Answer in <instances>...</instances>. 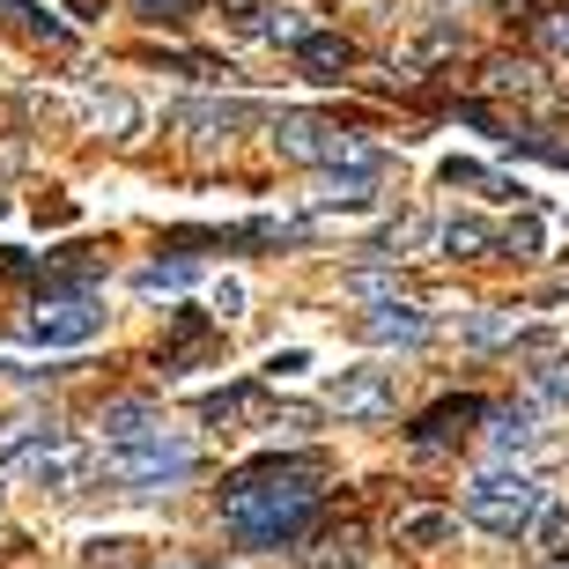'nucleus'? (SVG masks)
I'll return each instance as SVG.
<instances>
[{"instance_id": "1", "label": "nucleus", "mask_w": 569, "mask_h": 569, "mask_svg": "<svg viewBox=\"0 0 569 569\" xmlns=\"http://www.w3.org/2000/svg\"><path fill=\"white\" fill-rule=\"evenodd\" d=\"M318 481H326L318 451H289V459L274 451V459H259L222 481V526L244 548H296L318 526Z\"/></svg>"}, {"instance_id": "2", "label": "nucleus", "mask_w": 569, "mask_h": 569, "mask_svg": "<svg viewBox=\"0 0 569 569\" xmlns=\"http://www.w3.org/2000/svg\"><path fill=\"white\" fill-rule=\"evenodd\" d=\"M192 473H200V459L170 429L148 443H111L104 451V488H119V496H163V488H186Z\"/></svg>"}, {"instance_id": "3", "label": "nucleus", "mask_w": 569, "mask_h": 569, "mask_svg": "<svg viewBox=\"0 0 569 569\" xmlns=\"http://www.w3.org/2000/svg\"><path fill=\"white\" fill-rule=\"evenodd\" d=\"M540 503H548V481H532L526 466L518 473H481V481L466 488V526L496 532V540H526Z\"/></svg>"}, {"instance_id": "4", "label": "nucleus", "mask_w": 569, "mask_h": 569, "mask_svg": "<svg viewBox=\"0 0 569 569\" xmlns=\"http://www.w3.org/2000/svg\"><path fill=\"white\" fill-rule=\"evenodd\" d=\"M267 127H274V156L281 163L333 170V163H356L362 156L356 133H340L333 119H311V111H267Z\"/></svg>"}, {"instance_id": "5", "label": "nucleus", "mask_w": 569, "mask_h": 569, "mask_svg": "<svg viewBox=\"0 0 569 569\" xmlns=\"http://www.w3.org/2000/svg\"><path fill=\"white\" fill-rule=\"evenodd\" d=\"M89 466H97V451H89L82 437H74V429H44V437H30L16 451V459H8V473H16V481H30V488H74L89 473Z\"/></svg>"}, {"instance_id": "6", "label": "nucleus", "mask_w": 569, "mask_h": 569, "mask_svg": "<svg viewBox=\"0 0 569 569\" xmlns=\"http://www.w3.org/2000/svg\"><path fill=\"white\" fill-rule=\"evenodd\" d=\"M104 333V296H38V311H30V340L38 348H89V340Z\"/></svg>"}, {"instance_id": "7", "label": "nucleus", "mask_w": 569, "mask_h": 569, "mask_svg": "<svg viewBox=\"0 0 569 569\" xmlns=\"http://www.w3.org/2000/svg\"><path fill=\"white\" fill-rule=\"evenodd\" d=\"M326 407H333L340 422H385L392 407H400V378L378 370V362H362V370H340L326 385Z\"/></svg>"}, {"instance_id": "8", "label": "nucleus", "mask_w": 569, "mask_h": 569, "mask_svg": "<svg viewBox=\"0 0 569 569\" xmlns=\"http://www.w3.org/2000/svg\"><path fill=\"white\" fill-rule=\"evenodd\" d=\"M481 415H488V400L481 392H451V400H437L429 415H415V451H443V443H459V437H473L481 429Z\"/></svg>"}, {"instance_id": "9", "label": "nucleus", "mask_w": 569, "mask_h": 569, "mask_svg": "<svg viewBox=\"0 0 569 569\" xmlns=\"http://www.w3.org/2000/svg\"><path fill=\"white\" fill-rule=\"evenodd\" d=\"M356 333L370 340V348H422V340L437 333V318H429L422 303H400V296H392V303H370V311H362Z\"/></svg>"}, {"instance_id": "10", "label": "nucleus", "mask_w": 569, "mask_h": 569, "mask_svg": "<svg viewBox=\"0 0 569 569\" xmlns=\"http://www.w3.org/2000/svg\"><path fill=\"white\" fill-rule=\"evenodd\" d=\"M252 119H267V104H214V97H192V104L170 111V127L192 133V141H230V133H244Z\"/></svg>"}, {"instance_id": "11", "label": "nucleus", "mask_w": 569, "mask_h": 569, "mask_svg": "<svg viewBox=\"0 0 569 569\" xmlns=\"http://www.w3.org/2000/svg\"><path fill=\"white\" fill-rule=\"evenodd\" d=\"M97 429H104V451L111 443H148V437H163V407L156 400H111L104 415H97Z\"/></svg>"}, {"instance_id": "12", "label": "nucleus", "mask_w": 569, "mask_h": 569, "mask_svg": "<svg viewBox=\"0 0 569 569\" xmlns=\"http://www.w3.org/2000/svg\"><path fill=\"white\" fill-rule=\"evenodd\" d=\"M289 52H296V67H303L311 82H340V74L356 67V52H348V38H340V30H303Z\"/></svg>"}, {"instance_id": "13", "label": "nucleus", "mask_w": 569, "mask_h": 569, "mask_svg": "<svg viewBox=\"0 0 569 569\" xmlns=\"http://www.w3.org/2000/svg\"><path fill=\"white\" fill-rule=\"evenodd\" d=\"M422 244H437V222H429L422 208H407V214H392V222H385L362 252H370V259H415Z\"/></svg>"}, {"instance_id": "14", "label": "nucleus", "mask_w": 569, "mask_h": 569, "mask_svg": "<svg viewBox=\"0 0 569 569\" xmlns=\"http://www.w3.org/2000/svg\"><path fill=\"white\" fill-rule=\"evenodd\" d=\"M459 52V22H429L422 38H407L400 52H392V74H422V67H443Z\"/></svg>"}, {"instance_id": "15", "label": "nucleus", "mask_w": 569, "mask_h": 569, "mask_svg": "<svg viewBox=\"0 0 569 569\" xmlns=\"http://www.w3.org/2000/svg\"><path fill=\"white\" fill-rule=\"evenodd\" d=\"M481 422H488V451H496V459H526L532 443H540L532 407H503V415H481Z\"/></svg>"}, {"instance_id": "16", "label": "nucleus", "mask_w": 569, "mask_h": 569, "mask_svg": "<svg viewBox=\"0 0 569 569\" xmlns=\"http://www.w3.org/2000/svg\"><path fill=\"white\" fill-rule=\"evenodd\" d=\"M222 348V333H214L200 311H178V333L163 340V370H186V362H200V356H214Z\"/></svg>"}, {"instance_id": "17", "label": "nucleus", "mask_w": 569, "mask_h": 569, "mask_svg": "<svg viewBox=\"0 0 569 569\" xmlns=\"http://www.w3.org/2000/svg\"><path fill=\"white\" fill-rule=\"evenodd\" d=\"M437 244H443V259H488L496 252V222H481V214H451V222H437Z\"/></svg>"}, {"instance_id": "18", "label": "nucleus", "mask_w": 569, "mask_h": 569, "mask_svg": "<svg viewBox=\"0 0 569 569\" xmlns=\"http://www.w3.org/2000/svg\"><path fill=\"white\" fill-rule=\"evenodd\" d=\"M496 259H548V222H540V208H526L510 230H496Z\"/></svg>"}, {"instance_id": "19", "label": "nucleus", "mask_w": 569, "mask_h": 569, "mask_svg": "<svg viewBox=\"0 0 569 569\" xmlns=\"http://www.w3.org/2000/svg\"><path fill=\"white\" fill-rule=\"evenodd\" d=\"M192 281H200V259H192V252H170V259H156V267H141V274H133V289H141V296H178V289H192Z\"/></svg>"}, {"instance_id": "20", "label": "nucleus", "mask_w": 569, "mask_h": 569, "mask_svg": "<svg viewBox=\"0 0 569 569\" xmlns=\"http://www.w3.org/2000/svg\"><path fill=\"white\" fill-rule=\"evenodd\" d=\"M443 186H473V192H488V200H518V192H526V186H510L503 170L466 163V156H443Z\"/></svg>"}, {"instance_id": "21", "label": "nucleus", "mask_w": 569, "mask_h": 569, "mask_svg": "<svg viewBox=\"0 0 569 569\" xmlns=\"http://www.w3.org/2000/svg\"><path fill=\"white\" fill-rule=\"evenodd\" d=\"M89 119H97L111 141H141V104L119 97V89H111V97H89Z\"/></svg>"}, {"instance_id": "22", "label": "nucleus", "mask_w": 569, "mask_h": 569, "mask_svg": "<svg viewBox=\"0 0 569 569\" xmlns=\"http://www.w3.org/2000/svg\"><path fill=\"white\" fill-rule=\"evenodd\" d=\"M252 407H259V385H222V392L200 400V422L222 429V422H237V415H252Z\"/></svg>"}, {"instance_id": "23", "label": "nucleus", "mask_w": 569, "mask_h": 569, "mask_svg": "<svg viewBox=\"0 0 569 569\" xmlns=\"http://www.w3.org/2000/svg\"><path fill=\"white\" fill-rule=\"evenodd\" d=\"M0 16L16 22V30H30V38H44V44H67V38H74L67 22H52V16H44L38 0H0Z\"/></svg>"}, {"instance_id": "24", "label": "nucleus", "mask_w": 569, "mask_h": 569, "mask_svg": "<svg viewBox=\"0 0 569 569\" xmlns=\"http://www.w3.org/2000/svg\"><path fill=\"white\" fill-rule=\"evenodd\" d=\"M526 385H532V400H540V407H569V356H540Z\"/></svg>"}, {"instance_id": "25", "label": "nucleus", "mask_w": 569, "mask_h": 569, "mask_svg": "<svg viewBox=\"0 0 569 569\" xmlns=\"http://www.w3.org/2000/svg\"><path fill=\"white\" fill-rule=\"evenodd\" d=\"M532 540H540V555H562V540H569V503H562V496H548V503H540V510H532Z\"/></svg>"}, {"instance_id": "26", "label": "nucleus", "mask_w": 569, "mask_h": 569, "mask_svg": "<svg viewBox=\"0 0 569 569\" xmlns=\"http://www.w3.org/2000/svg\"><path fill=\"white\" fill-rule=\"evenodd\" d=\"M451 540V510H407L400 518V548H437Z\"/></svg>"}, {"instance_id": "27", "label": "nucleus", "mask_w": 569, "mask_h": 569, "mask_svg": "<svg viewBox=\"0 0 569 569\" xmlns=\"http://www.w3.org/2000/svg\"><path fill=\"white\" fill-rule=\"evenodd\" d=\"M488 89H503V97H540V74H532L526 60L496 52V60H488Z\"/></svg>"}, {"instance_id": "28", "label": "nucleus", "mask_w": 569, "mask_h": 569, "mask_svg": "<svg viewBox=\"0 0 569 569\" xmlns=\"http://www.w3.org/2000/svg\"><path fill=\"white\" fill-rule=\"evenodd\" d=\"M459 333L473 340V348H503V340H518V318H510V311H473Z\"/></svg>"}, {"instance_id": "29", "label": "nucleus", "mask_w": 569, "mask_h": 569, "mask_svg": "<svg viewBox=\"0 0 569 569\" xmlns=\"http://www.w3.org/2000/svg\"><path fill=\"white\" fill-rule=\"evenodd\" d=\"M303 30H311L303 8H259V38H267V44H296Z\"/></svg>"}, {"instance_id": "30", "label": "nucleus", "mask_w": 569, "mask_h": 569, "mask_svg": "<svg viewBox=\"0 0 569 569\" xmlns=\"http://www.w3.org/2000/svg\"><path fill=\"white\" fill-rule=\"evenodd\" d=\"M44 429H52V422H44V415H30V407H22V415H8V422H0V466L16 459L30 437H44Z\"/></svg>"}, {"instance_id": "31", "label": "nucleus", "mask_w": 569, "mask_h": 569, "mask_svg": "<svg viewBox=\"0 0 569 569\" xmlns=\"http://www.w3.org/2000/svg\"><path fill=\"white\" fill-rule=\"evenodd\" d=\"M532 30H540V44H548L555 60L569 67V8H548V16H532Z\"/></svg>"}, {"instance_id": "32", "label": "nucleus", "mask_w": 569, "mask_h": 569, "mask_svg": "<svg viewBox=\"0 0 569 569\" xmlns=\"http://www.w3.org/2000/svg\"><path fill=\"white\" fill-rule=\"evenodd\" d=\"M318 429V407H274L267 415V437H311Z\"/></svg>"}, {"instance_id": "33", "label": "nucleus", "mask_w": 569, "mask_h": 569, "mask_svg": "<svg viewBox=\"0 0 569 569\" xmlns=\"http://www.w3.org/2000/svg\"><path fill=\"white\" fill-rule=\"evenodd\" d=\"M348 296H356V303H392V296H400V274H356Z\"/></svg>"}, {"instance_id": "34", "label": "nucleus", "mask_w": 569, "mask_h": 569, "mask_svg": "<svg viewBox=\"0 0 569 569\" xmlns=\"http://www.w3.org/2000/svg\"><path fill=\"white\" fill-rule=\"evenodd\" d=\"M0 274H8V281H38L44 267H38L30 252H16V244H8V252H0Z\"/></svg>"}, {"instance_id": "35", "label": "nucleus", "mask_w": 569, "mask_h": 569, "mask_svg": "<svg viewBox=\"0 0 569 569\" xmlns=\"http://www.w3.org/2000/svg\"><path fill=\"white\" fill-rule=\"evenodd\" d=\"M200 0H141V16H156V22H186Z\"/></svg>"}, {"instance_id": "36", "label": "nucleus", "mask_w": 569, "mask_h": 569, "mask_svg": "<svg viewBox=\"0 0 569 569\" xmlns=\"http://www.w3.org/2000/svg\"><path fill=\"white\" fill-rule=\"evenodd\" d=\"M214 311H222V318H244V281H214Z\"/></svg>"}, {"instance_id": "37", "label": "nucleus", "mask_w": 569, "mask_h": 569, "mask_svg": "<svg viewBox=\"0 0 569 569\" xmlns=\"http://www.w3.org/2000/svg\"><path fill=\"white\" fill-rule=\"evenodd\" d=\"M296 370H311V356H303V348H281V356L267 362V378H296Z\"/></svg>"}, {"instance_id": "38", "label": "nucleus", "mask_w": 569, "mask_h": 569, "mask_svg": "<svg viewBox=\"0 0 569 569\" xmlns=\"http://www.w3.org/2000/svg\"><path fill=\"white\" fill-rule=\"evenodd\" d=\"M38 222H74V200H38Z\"/></svg>"}, {"instance_id": "39", "label": "nucleus", "mask_w": 569, "mask_h": 569, "mask_svg": "<svg viewBox=\"0 0 569 569\" xmlns=\"http://www.w3.org/2000/svg\"><path fill=\"white\" fill-rule=\"evenodd\" d=\"M222 8H252V0H222Z\"/></svg>"}]
</instances>
